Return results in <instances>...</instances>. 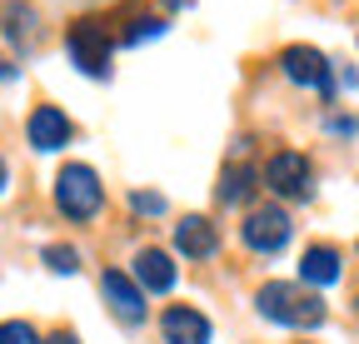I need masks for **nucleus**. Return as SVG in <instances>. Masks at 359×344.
Listing matches in <instances>:
<instances>
[{"label":"nucleus","instance_id":"nucleus-18","mask_svg":"<svg viewBox=\"0 0 359 344\" xmlns=\"http://www.w3.org/2000/svg\"><path fill=\"white\" fill-rule=\"evenodd\" d=\"M130 205L140 209V214H165V195H145L140 190V195H130Z\"/></svg>","mask_w":359,"mask_h":344},{"label":"nucleus","instance_id":"nucleus-3","mask_svg":"<svg viewBox=\"0 0 359 344\" xmlns=\"http://www.w3.org/2000/svg\"><path fill=\"white\" fill-rule=\"evenodd\" d=\"M65 50L85 75H110V35L95 20H75L65 30Z\"/></svg>","mask_w":359,"mask_h":344},{"label":"nucleus","instance_id":"nucleus-19","mask_svg":"<svg viewBox=\"0 0 359 344\" xmlns=\"http://www.w3.org/2000/svg\"><path fill=\"white\" fill-rule=\"evenodd\" d=\"M45 344H80V339H75V334H65V329H60V334H50V339H45Z\"/></svg>","mask_w":359,"mask_h":344},{"label":"nucleus","instance_id":"nucleus-17","mask_svg":"<svg viewBox=\"0 0 359 344\" xmlns=\"http://www.w3.org/2000/svg\"><path fill=\"white\" fill-rule=\"evenodd\" d=\"M165 25L160 20H135L130 30H125V46H140V40H150V35H160Z\"/></svg>","mask_w":359,"mask_h":344},{"label":"nucleus","instance_id":"nucleus-1","mask_svg":"<svg viewBox=\"0 0 359 344\" xmlns=\"http://www.w3.org/2000/svg\"><path fill=\"white\" fill-rule=\"evenodd\" d=\"M255 305H259L264 319L290 324V329H314V324H325V299L314 294V289H304V284L275 280V284H264V289L255 294Z\"/></svg>","mask_w":359,"mask_h":344},{"label":"nucleus","instance_id":"nucleus-8","mask_svg":"<svg viewBox=\"0 0 359 344\" xmlns=\"http://www.w3.org/2000/svg\"><path fill=\"white\" fill-rule=\"evenodd\" d=\"M70 135H75V125L65 120V110H55V105H35V115H30V145H35L40 155L65 150Z\"/></svg>","mask_w":359,"mask_h":344},{"label":"nucleus","instance_id":"nucleus-11","mask_svg":"<svg viewBox=\"0 0 359 344\" xmlns=\"http://www.w3.org/2000/svg\"><path fill=\"white\" fill-rule=\"evenodd\" d=\"M135 280H140V289H150V294L175 289V265H170V254H165V249H140V254H135Z\"/></svg>","mask_w":359,"mask_h":344},{"label":"nucleus","instance_id":"nucleus-20","mask_svg":"<svg viewBox=\"0 0 359 344\" xmlns=\"http://www.w3.org/2000/svg\"><path fill=\"white\" fill-rule=\"evenodd\" d=\"M0 190H6V160H0Z\"/></svg>","mask_w":359,"mask_h":344},{"label":"nucleus","instance_id":"nucleus-9","mask_svg":"<svg viewBox=\"0 0 359 344\" xmlns=\"http://www.w3.org/2000/svg\"><path fill=\"white\" fill-rule=\"evenodd\" d=\"M175 249L185 254V260H210L219 249V230L205 220V214H185V220L175 225Z\"/></svg>","mask_w":359,"mask_h":344},{"label":"nucleus","instance_id":"nucleus-2","mask_svg":"<svg viewBox=\"0 0 359 344\" xmlns=\"http://www.w3.org/2000/svg\"><path fill=\"white\" fill-rule=\"evenodd\" d=\"M100 205H105V190L90 165H65L55 175V209L65 220H95Z\"/></svg>","mask_w":359,"mask_h":344},{"label":"nucleus","instance_id":"nucleus-15","mask_svg":"<svg viewBox=\"0 0 359 344\" xmlns=\"http://www.w3.org/2000/svg\"><path fill=\"white\" fill-rule=\"evenodd\" d=\"M45 265H50L55 275H75L80 270V254L70 245H50V249H45Z\"/></svg>","mask_w":359,"mask_h":344},{"label":"nucleus","instance_id":"nucleus-6","mask_svg":"<svg viewBox=\"0 0 359 344\" xmlns=\"http://www.w3.org/2000/svg\"><path fill=\"white\" fill-rule=\"evenodd\" d=\"M280 70H285L294 85H304V90H320V95H330V85H334L330 60L314 50V46H285V50H280Z\"/></svg>","mask_w":359,"mask_h":344},{"label":"nucleus","instance_id":"nucleus-21","mask_svg":"<svg viewBox=\"0 0 359 344\" xmlns=\"http://www.w3.org/2000/svg\"><path fill=\"white\" fill-rule=\"evenodd\" d=\"M165 6H190V0H165Z\"/></svg>","mask_w":359,"mask_h":344},{"label":"nucleus","instance_id":"nucleus-5","mask_svg":"<svg viewBox=\"0 0 359 344\" xmlns=\"http://www.w3.org/2000/svg\"><path fill=\"white\" fill-rule=\"evenodd\" d=\"M309 180H314V170L299 150H275L264 160V185L285 200H309Z\"/></svg>","mask_w":359,"mask_h":344},{"label":"nucleus","instance_id":"nucleus-12","mask_svg":"<svg viewBox=\"0 0 359 344\" xmlns=\"http://www.w3.org/2000/svg\"><path fill=\"white\" fill-rule=\"evenodd\" d=\"M299 280H304V284H334V280H339V249L309 245L304 260H299Z\"/></svg>","mask_w":359,"mask_h":344},{"label":"nucleus","instance_id":"nucleus-7","mask_svg":"<svg viewBox=\"0 0 359 344\" xmlns=\"http://www.w3.org/2000/svg\"><path fill=\"white\" fill-rule=\"evenodd\" d=\"M100 294L110 299V310H115L125 324H140V319H145V289H140V280H130L125 270H105Z\"/></svg>","mask_w":359,"mask_h":344},{"label":"nucleus","instance_id":"nucleus-10","mask_svg":"<svg viewBox=\"0 0 359 344\" xmlns=\"http://www.w3.org/2000/svg\"><path fill=\"white\" fill-rule=\"evenodd\" d=\"M160 329H165V344H210V319L190 305H170Z\"/></svg>","mask_w":359,"mask_h":344},{"label":"nucleus","instance_id":"nucleus-14","mask_svg":"<svg viewBox=\"0 0 359 344\" xmlns=\"http://www.w3.org/2000/svg\"><path fill=\"white\" fill-rule=\"evenodd\" d=\"M6 35L15 40V46H35V11L30 6H6Z\"/></svg>","mask_w":359,"mask_h":344},{"label":"nucleus","instance_id":"nucleus-16","mask_svg":"<svg viewBox=\"0 0 359 344\" xmlns=\"http://www.w3.org/2000/svg\"><path fill=\"white\" fill-rule=\"evenodd\" d=\"M0 344H40V334L25 319H6V324H0Z\"/></svg>","mask_w":359,"mask_h":344},{"label":"nucleus","instance_id":"nucleus-13","mask_svg":"<svg viewBox=\"0 0 359 344\" xmlns=\"http://www.w3.org/2000/svg\"><path fill=\"white\" fill-rule=\"evenodd\" d=\"M250 195H255V170H250L245 160L224 165V175H219V200H224V205H245Z\"/></svg>","mask_w":359,"mask_h":344},{"label":"nucleus","instance_id":"nucleus-4","mask_svg":"<svg viewBox=\"0 0 359 344\" xmlns=\"http://www.w3.org/2000/svg\"><path fill=\"white\" fill-rule=\"evenodd\" d=\"M240 240L255 249V254H280L290 245V214L280 205H264V209H250L245 225H240Z\"/></svg>","mask_w":359,"mask_h":344}]
</instances>
